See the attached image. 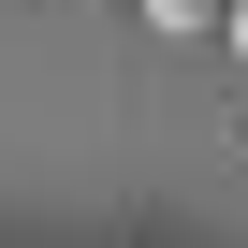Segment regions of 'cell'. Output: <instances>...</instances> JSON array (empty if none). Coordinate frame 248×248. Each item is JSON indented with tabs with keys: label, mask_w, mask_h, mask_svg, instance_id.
I'll return each mask as SVG.
<instances>
[{
	"label": "cell",
	"mask_w": 248,
	"mask_h": 248,
	"mask_svg": "<svg viewBox=\"0 0 248 248\" xmlns=\"http://www.w3.org/2000/svg\"><path fill=\"white\" fill-rule=\"evenodd\" d=\"M146 30H233V0H146Z\"/></svg>",
	"instance_id": "cell-1"
},
{
	"label": "cell",
	"mask_w": 248,
	"mask_h": 248,
	"mask_svg": "<svg viewBox=\"0 0 248 248\" xmlns=\"http://www.w3.org/2000/svg\"><path fill=\"white\" fill-rule=\"evenodd\" d=\"M219 44H233V59H248V0H233V30H219Z\"/></svg>",
	"instance_id": "cell-2"
},
{
	"label": "cell",
	"mask_w": 248,
	"mask_h": 248,
	"mask_svg": "<svg viewBox=\"0 0 248 248\" xmlns=\"http://www.w3.org/2000/svg\"><path fill=\"white\" fill-rule=\"evenodd\" d=\"M117 15H146V0H117Z\"/></svg>",
	"instance_id": "cell-3"
}]
</instances>
